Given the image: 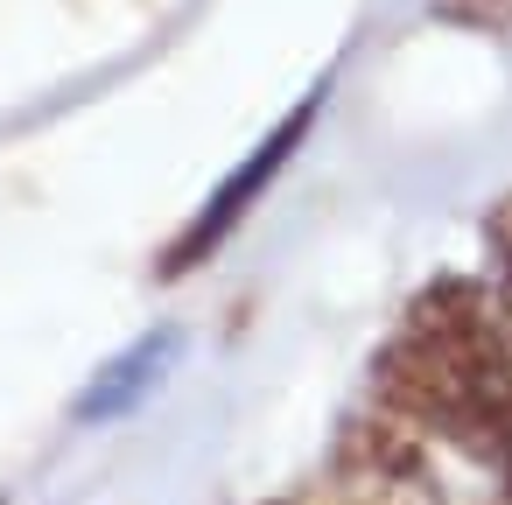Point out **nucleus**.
<instances>
[{"instance_id": "obj_1", "label": "nucleus", "mask_w": 512, "mask_h": 505, "mask_svg": "<svg viewBox=\"0 0 512 505\" xmlns=\"http://www.w3.org/2000/svg\"><path fill=\"white\" fill-rule=\"evenodd\" d=\"M372 400L414 435L463 449L484 470H512V337L484 281H428L400 330L372 358Z\"/></svg>"}, {"instance_id": "obj_2", "label": "nucleus", "mask_w": 512, "mask_h": 505, "mask_svg": "<svg viewBox=\"0 0 512 505\" xmlns=\"http://www.w3.org/2000/svg\"><path fill=\"white\" fill-rule=\"evenodd\" d=\"M323 505H442V484L428 470V435H414L400 414L372 400L330 442Z\"/></svg>"}, {"instance_id": "obj_3", "label": "nucleus", "mask_w": 512, "mask_h": 505, "mask_svg": "<svg viewBox=\"0 0 512 505\" xmlns=\"http://www.w3.org/2000/svg\"><path fill=\"white\" fill-rule=\"evenodd\" d=\"M316 106H323V92H309V99H302V106H295V113H288V120H281V127H274V134H267V141H260V148H253V155L225 176V183H218V190H211V197H204V211H197V218L183 225V239L162 253V281H176V274L204 267V260H211V253H218L239 225H246V211L274 190V176H281V169L295 162V148L309 141Z\"/></svg>"}, {"instance_id": "obj_4", "label": "nucleus", "mask_w": 512, "mask_h": 505, "mask_svg": "<svg viewBox=\"0 0 512 505\" xmlns=\"http://www.w3.org/2000/svg\"><path fill=\"white\" fill-rule=\"evenodd\" d=\"M176 351H183V330H148V337H134L120 358H106V365L92 372V386L78 393V421H120V414H134V407L169 379Z\"/></svg>"}, {"instance_id": "obj_5", "label": "nucleus", "mask_w": 512, "mask_h": 505, "mask_svg": "<svg viewBox=\"0 0 512 505\" xmlns=\"http://www.w3.org/2000/svg\"><path fill=\"white\" fill-rule=\"evenodd\" d=\"M484 260H491V274H484L491 309H498V323H505V337H512V197H498V204L484 211Z\"/></svg>"}, {"instance_id": "obj_6", "label": "nucleus", "mask_w": 512, "mask_h": 505, "mask_svg": "<svg viewBox=\"0 0 512 505\" xmlns=\"http://www.w3.org/2000/svg\"><path fill=\"white\" fill-rule=\"evenodd\" d=\"M435 15L477 36H505L512 43V0H435Z\"/></svg>"}, {"instance_id": "obj_7", "label": "nucleus", "mask_w": 512, "mask_h": 505, "mask_svg": "<svg viewBox=\"0 0 512 505\" xmlns=\"http://www.w3.org/2000/svg\"><path fill=\"white\" fill-rule=\"evenodd\" d=\"M498 505H512V470H505V491H498Z\"/></svg>"}]
</instances>
